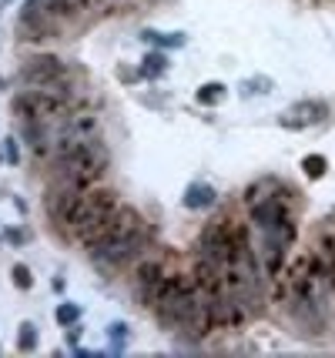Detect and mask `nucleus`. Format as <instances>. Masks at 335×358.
Segmentation results:
<instances>
[{"mask_svg": "<svg viewBox=\"0 0 335 358\" xmlns=\"http://www.w3.org/2000/svg\"><path fill=\"white\" fill-rule=\"evenodd\" d=\"M158 325L171 335H185V338H205L211 335V315H208V301L198 288L192 271H178L175 278L168 281V288L161 292L158 305L151 308Z\"/></svg>", "mask_w": 335, "mask_h": 358, "instance_id": "nucleus-1", "label": "nucleus"}, {"mask_svg": "<svg viewBox=\"0 0 335 358\" xmlns=\"http://www.w3.org/2000/svg\"><path fill=\"white\" fill-rule=\"evenodd\" d=\"M108 171H111V148L104 144V138L84 141V144H78V148H71V151L48 161L50 181L74 185V187L101 185L108 178Z\"/></svg>", "mask_w": 335, "mask_h": 358, "instance_id": "nucleus-2", "label": "nucleus"}, {"mask_svg": "<svg viewBox=\"0 0 335 358\" xmlns=\"http://www.w3.org/2000/svg\"><path fill=\"white\" fill-rule=\"evenodd\" d=\"M178 271H181V268H178L175 255L168 248L144 251L141 258L131 265V292H134V301H138L141 308H155L161 292L168 288V281L175 278Z\"/></svg>", "mask_w": 335, "mask_h": 358, "instance_id": "nucleus-3", "label": "nucleus"}, {"mask_svg": "<svg viewBox=\"0 0 335 358\" xmlns=\"http://www.w3.org/2000/svg\"><path fill=\"white\" fill-rule=\"evenodd\" d=\"M74 108H78V97L54 91V87H20L10 101V110L20 121H41V124H54L57 117L71 114Z\"/></svg>", "mask_w": 335, "mask_h": 358, "instance_id": "nucleus-4", "label": "nucleus"}, {"mask_svg": "<svg viewBox=\"0 0 335 358\" xmlns=\"http://www.w3.org/2000/svg\"><path fill=\"white\" fill-rule=\"evenodd\" d=\"M117 204H121L117 191H111V187H104V185L87 187V194H84V201H80V208H78V218H74V224L67 228L71 238L84 248V245L104 228V221L117 211Z\"/></svg>", "mask_w": 335, "mask_h": 358, "instance_id": "nucleus-5", "label": "nucleus"}, {"mask_svg": "<svg viewBox=\"0 0 335 358\" xmlns=\"http://www.w3.org/2000/svg\"><path fill=\"white\" fill-rule=\"evenodd\" d=\"M48 131H50V155H48V161H50V157L64 155V151L78 148L84 141L101 138V117H97L94 110L74 108L71 114H64L54 124H48Z\"/></svg>", "mask_w": 335, "mask_h": 358, "instance_id": "nucleus-6", "label": "nucleus"}, {"mask_svg": "<svg viewBox=\"0 0 335 358\" xmlns=\"http://www.w3.org/2000/svg\"><path fill=\"white\" fill-rule=\"evenodd\" d=\"M141 211H138V208H134V204H117V211H114L111 218L104 221V228H101V231L94 234V238H91V241H87V245H84V251H87V258H91V262H94V265H101V262H104V258H108V255H111L114 248H117V245H121V241H124V238H128L131 231H134V228H138V224H141Z\"/></svg>", "mask_w": 335, "mask_h": 358, "instance_id": "nucleus-7", "label": "nucleus"}, {"mask_svg": "<svg viewBox=\"0 0 335 358\" xmlns=\"http://www.w3.org/2000/svg\"><path fill=\"white\" fill-rule=\"evenodd\" d=\"M71 78V64L61 61L57 54H31L14 74L17 87H54Z\"/></svg>", "mask_w": 335, "mask_h": 358, "instance_id": "nucleus-8", "label": "nucleus"}, {"mask_svg": "<svg viewBox=\"0 0 335 358\" xmlns=\"http://www.w3.org/2000/svg\"><path fill=\"white\" fill-rule=\"evenodd\" d=\"M151 248H155V228H151L148 221H141V224H138V228H134V231H131L97 268H101V271H121V268H131L144 251H151Z\"/></svg>", "mask_w": 335, "mask_h": 358, "instance_id": "nucleus-9", "label": "nucleus"}, {"mask_svg": "<svg viewBox=\"0 0 335 358\" xmlns=\"http://www.w3.org/2000/svg\"><path fill=\"white\" fill-rule=\"evenodd\" d=\"M17 24L27 41H54L61 34V20H54L44 7V0H24L20 3V14H17Z\"/></svg>", "mask_w": 335, "mask_h": 358, "instance_id": "nucleus-10", "label": "nucleus"}, {"mask_svg": "<svg viewBox=\"0 0 335 358\" xmlns=\"http://www.w3.org/2000/svg\"><path fill=\"white\" fill-rule=\"evenodd\" d=\"M329 117V104L319 101V97H308V101H299V104H292L285 117H278V124L292 127V131H299V127H308V124H322Z\"/></svg>", "mask_w": 335, "mask_h": 358, "instance_id": "nucleus-11", "label": "nucleus"}, {"mask_svg": "<svg viewBox=\"0 0 335 358\" xmlns=\"http://www.w3.org/2000/svg\"><path fill=\"white\" fill-rule=\"evenodd\" d=\"M181 204L188 208V211H211L215 204H218V191L215 185H208V181H192V185L185 187V194H181Z\"/></svg>", "mask_w": 335, "mask_h": 358, "instance_id": "nucleus-12", "label": "nucleus"}, {"mask_svg": "<svg viewBox=\"0 0 335 358\" xmlns=\"http://www.w3.org/2000/svg\"><path fill=\"white\" fill-rule=\"evenodd\" d=\"M44 7H48V14L54 17V20H61V24H71V20H78V17H84V10H91L84 0H44Z\"/></svg>", "mask_w": 335, "mask_h": 358, "instance_id": "nucleus-13", "label": "nucleus"}, {"mask_svg": "<svg viewBox=\"0 0 335 358\" xmlns=\"http://www.w3.org/2000/svg\"><path fill=\"white\" fill-rule=\"evenodd\" d=\"M138 74H141V80H158L168 74V54L164 50H148L141 57V64H138Z\"/></svg>", "mask_w": 335, "mask_h": 358, "instance_id": "nucleus-14", "label": "nucleus"}, {"mask_svg": "<svg viewBox=\"0 0 335 358\" xmlns=\"http://www.w3.org/2000/svg\"><path fill=\"white\" fill-rule=\"evenodd\" d=\"M285 185L282 178H258V181H252V185L241 191V204L248 208V204H255V201H262V198H269V194H275L278 187Z\"/></svg>", "mask_w": 335, "mask_h": 358, "instance_id": "nucleus-15", "label": "nucleus"}, {"mask_svg": "<svg viewBox=\"0 0 335 358\" xmlns=\"http://www.w3.org/2000/svg\"><path fill=\"white\" fill-rule=\"evenodd\" d=\"M224 97H228V87H224L222 80H208V84H201V87L194 91V101H198L201 108H215V104H222Z\"/></svg>", "mask_w": 335, "mask_h": 358, "instance_id": "nucleus-16", "label": "nucleus"}, {"mask_svg": "<svg viewBox=\"0 0 335 358\" xmlns=\"http://www.w3.org/2000/svg\"><path fill=\"white\" fill-rule=\"evenodd\" d=\"M141 41L151 47H158V50H171V47H185V34H161V31H141Z\"/></svg>", "mask_w": 335, "mask_h": 358, "instance_id": "nucleus-17", "label": "nucleus"}, {"mask_svg": "<svg viewBox=\"0 0 335 358\" xmlns=\"http://www.w3.org/2000/svg\"><path fill=\"white\" fill-rule=\"evenodd\" d=\"M302 171L308 181H319V178H325V171H329V157L325 155H305L302 157Z\"/></svg>", "mask_w": 335, "mask_h": 358, "instance_id": "nucleus-18", "label": "nucleus"}, {"mask_svg": "<svg viewBox=\"0 0 335 358\" xmlns=\"http://www.w3.org/2000/svg\"><path fill=\"white\" fill-rule=\"evenodd\" d=\"M54 322L61 328H71L80 322V305L78 301H61L57 308H54Z\"/></svg>", "mask_w": 335, "mask_h": 358, "instance_id": "nucleus-19", "label": "nucleus"}, {"mask_svg": "<svg viewBox=\"0 0 335 358\" xmlns=\"http://www.w3.org/2000/svg\"><path fill=\"white\" fill-rule=\"evenodd\" d=\"M17 331H20V335H17V352H24V355L37 352V325H34V322H20Z\"/></svg>", "mask_w": 335, "mask_h": 358, "instance_id": "nucleus-20", "label": "nucleus"}, {"mask_svg": "<svg viewBox=\"0 0 335 358\" xmlns=\"http://www.w3.org/2000/svg\"><path fill=\"white\" fill-rule=\"evenodd\" d=\"M10 281H14V288H20V292H31L34 288V271L24 262H14V268H10Z\"/></svg>", "mask_w": 335, "mask_h": 358, "instance_id": "nucleus-21", "label": "nucleus"}, {"mask_svg": "<svg viewBox=\"0 0 335 358\" xmlns=\"http://www.w3.org/2000/svg\"><path fill=\"white\" fill-rule=\"evenodd\" d=\"M108 338H111L114 352L124 348V345H128V325H124V322H111V325H108Z\"/></svg>", "mask_w": 335, "mask_h": 358, "instance_id": "nucleus-22", "label": "nucleus"}, {"mask_svg": "<svg viewBox=\"0 0 335 358\" xmlns=\"http://www.w3.org/2000/svg\"><path fill=\"white\" fill-rule=\"evenodd\" d=\"M3 161L7 164H20V138H14V134L3 138Z\"/></svg>", "mask_w": 335, "mask_h": 358, "instance_id": "nucleus-23", "label": "nucleus"}, {"mask_svg": "<svg viewBox=\"0 0 335 358\" xmlns=\"http://www.w3.org/2000/svg\"><path fill=\"white\" fill-rule=\"evenodd\" d=\"M269 91H271L269 78H255V80H245V84H241V94H245V97H252V94H269Z\"/></svg>", "mask_w": 335, "mask_h": 358, "instance_id": "nucleus-24", "label": "nucleus"}, {"mask_svg": "<svg viewBox=\"0 0 335 358\" xmlns=\"http://www.w3.org/2000/svg\"><path fill=\"white\" fill-rule=\"evenodd\" d=\"M3 238H7L10 245H27V241H31V234L20 231V228H7V231H3Z\"/></svg>", "mask_w": 335, "mask_h": 358, "instance_id": "nucleus-25", "label": "nucleus"}, {"mask_svg": "<svg viewBox=\"0 0 335 358\" xmlns=\"http://www.w3.org/2000/svg\"><path fill=\"white\" fill-rule=\"evenodd\" d=\"M64 331H71V335H67V345H71V348H74V345L80 342V331H84V328H80V322L78 325H71V328H64Z\"/></svg>", "mask_w": 335, "mask_h": 358, "instance_id": "nucleus-26", "label": "nucleus"}, {"mask_svg": "<svg viewBox=\"0 0 335 358\" xmlns=\"http://www.w3.org/2000/svg\"><path fill=\"white\" fill-rule=\"evenodd\" d=\"M84 3H87V7H94V3H97V0H84Z\"/></svg>", "mask_w": 335, "mask_h": 358, "instance_id": "nucleus-27", "label": "nucleus"}, {"mask_svg": "<svg viewBox=\"0 0 335 358\" xmlns=\"http://www.w3.org/2000/svg\"><path fill=\"white\" fill-rule=\"evenodd\" d=\"M0 161H3V155H0Z\"/></svg>", "mask_w": 335, "mask_h": 358, "instance_id": "nucleus-28", "label": "nucleus"}]
</instances>
